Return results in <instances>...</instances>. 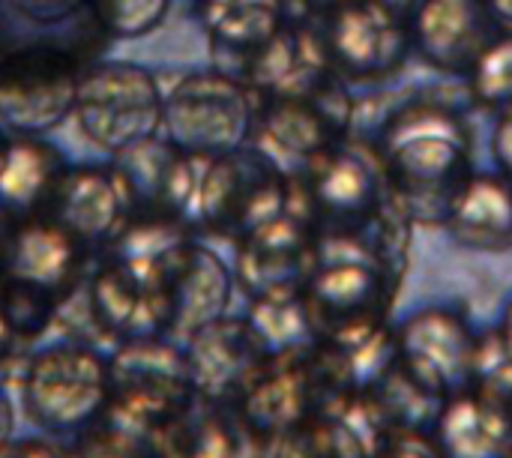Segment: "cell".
<instances>
[{
    "mask_svg": "<svg viewBox=\"0 0 512 458\" xmlns=\"http://www.w3.org/2000/svg\"><path fill=\"white\" fill-rule=\"evenodd\" d=\"M390 195L414 225H441L474 174V135L459 105L417 96L393 108L375 141Z\"/></svg>",
    "mask_w": 512,
    "mask_h": 458,
    "instance_id": "6da1fadb",
    "label": "cell"
},
{
    "mask_svg": "<svg viewBox=\"0 0 512 458\" xmlns=\"http://www.w3.org/2000/svg\"><path fill=\"white\" fill-rule=\"evenodd\" d=\"M288 177V198H300V210L291 213L306 219L318 240H351L393 204L378 147L354 135L330 144Z\"/></svg>",
    "mask_w": 512,
    "mask_h": 458,
    "instance_id": "7a4b0ae2",
    "label": "cell"
},
{
    "mask_svg": "<svg viewBox=\"0 0 512 458\" xmlns=\"http://www.w3.org/2000/svg\"><path fill=\"white\" fill-rule=\"evenodd\" d=\"M258 96L237 75L195 72L171 87L162 102V132L195 159H216L246 147L255 129Z\"/></svg>",
    "mask_w": 512,
    "mask_h": 458,
    "instance_id": "3957f363",
    "label": "cell"
},
{
    "mask_svg": "<svg viewBox=\"0 0 512 458\" xmlns=\"http://www.w3.org/2000/svg\"><path fill=\"white\" fill-rule=\"evenodd\" d=\"M396 288L399 282L381 264L348 249L321 246L303 303L312 330L324 333L336 348H351L387 330Z\"/></svg>",
    "mask_w": 512,
    "mask_h": 458,
    "instance_id": "277c9868",
    "label": "cell"
},
{
    "mask_svg": "<svg viewBox=\"0 0 512 458\" xmlns=\"http://www.w3.org/2000/svg\"><path fill=\"white\" fill-rule=\"evenodd\" d=\"M162 102L165 93L150 69L126 60H105L81 72L72 117L93 147L120 153L159 132Z\"/></svg>",
    "mask_w": 512,
    "mask_h": 458,
    "instance_id": "5b68a950",
    "label": "cell"
},
{
    "mask_svg": "<svg viewBox=\"0 0 512 458\" xmlns=\"http://www.w3.org/2000/svg\"><path fill=\"white\" fill-rule=\"evenodd\" d=\"M351 120L354 99L348 84L336 75H327L297 93L261 96L252 135L258 138L261 153L282 168L291 162L294 171H300L330 144L351 135Z\"/></svg>",
    "mask_w": 512,
    "mask_h": 458,
    "instance_id": "8992f818",
    "label": "cell"
},
{
    "mask_svg": "<svg viewBox=\"0 0 512 458\" xmlns=\"http://www.w3.org/2000/svg\"><path fill=\"white\" fill-rule=\"evenodd\" d=\"M75 54L57 42L0 51V126L9 135H42L72 117L81 78Z\"/></svg>",
    "mask_w": 512,
    "mask_h": 458,
    "instance_id": "52a82bcc",
    "label": "cell"
},
{
    "mask_svg": "<svg viewBox=\"0 0 512 458\" xmlns=\"http://www.w3.org/2000/svg\"><path fill=\"white\" fill-rule=\"evenodd\" d=\"M396 372L420 396L444 402L477 381L480 351L471 324L447 306H423L393 327Z\"/></svg>",
    "mask_w": 512,
    "mask_h": 458,
    "instance_id": "ba28073f",
    "label": "cell"
},
{
    "mask_svg": "<svg viewBox=\"0 0 512 458\" xmlns=\"http://www.w3.org/2000/svg\"><path fill=\"white\" fill-rule=\"evenodd\" d=\"M291 177L258 147L207 159L189 213L207 225H231L246 237L288 210Z\"/></svg>",
    "mask_w": 512,
    "mask_h": 458,
    "instance_id": "9c48e42d",
    "label": "cell"
},
{
    "mask_svg": "<svg viewBox=\"0 0 512 458\" xmlns=\"http://www.w3.org/2000/svg\"><path fill=\"white\" fill-rule=\"evenodd\" d=\"M330 72L345 84H375L396 75L411 54L408 18L381 0H342L318 15Z\"/></svg>",
    "mask_w": 512,
    "mask_h": 458,
    "instance_id": "30bf717a",
    "label": "cell"
},
{
    "mask_svg": "<svg viewBox=\"0 0 512 458\" xmlns=\"http://www.w3.org/2000/svg\"><path fill=\"white\" fill-rule=\"evenodd\" d=\"M408 30L411 51L450 75H468L486 45L501 33L483 0H423L408 18Z\"/></svg>",
    "mask_w": 512,
    "mask_h": 458,
    "instance_id": "8fae6325",
    "label": "cell"
},
{
    "mask_svg": "<svg viewBox=\"0 0 512 458\" xmlns=\"http://www.w3.org/2000/svg\"><path fill=\"white\" fill-rule=\"evenodd\" d=\"M204 162L207 159H195L177 150L171 141L153 135L114 153L111 177L123 207L144 201L165 210H189Z\"/></svg>",
    "mask_w": 512,
    "mask_h": 458,
    "instance_id": "7c38bea8",
    "label": "cell"
},
{
    "mask_svg": "<svg viewBox=\"0 0 512 458\" xmlns=\"http://www.w3.org/2000/svg\"><path fill=\"white\" fill-rule=\"evenodd\" d=\"M321 261V240L315 228L297 213L285 210L249 234L243 252V276L267 294H288L315 273Z\"/></svg>",
    "mask_w": 512,
    "mask_h": 458,
    "instance_id": "4fadbf2b",
    "label": "cell"
},
{
    "mask_svg": "<svg viewBox=\"0 0 512 458\" xmlns=\"http://www.w3.org/2000/svg\"><path fill=\"white\" fill-rule=\"evenodd\" d=\"M512 450V408L471 384L441 402L435 453L441 458H507Z\"/></svg>",
    "mask_w": 512,
    "mask_h": 458,
    "instance_id": "5bb4252c",
    "label": "cell"
},
{
    "mask_svg": "<svg viewBox=\"0 0 512 458\" xmlns=\"http://www.w3.org/2000/svg\"><path fill=\"white\" fill-rule=\"evenodd\" d=\"M441 225L471 252L512 249V177L498 168L474 171L456 192Z\"/></svg>",
    "mask_w": 512,
    "mask_h": 458,
    "instance_id": "9a60e30c",
    "label": "cell"
},
{
    "mask_svg": "<svg viewBox=\"0 0 512 458\" xmlns=\"http://www.w3.org/2000/svg\"><path fill=\"white\" fill-rule=\"evenodd\" d=\"M66 168L60 150L39 135L0 138V210L30 213L51 204Z\"/></svg>",
    "mask_w": 512,
    "mask_h": 458,
    "instance_id": "2e32d148",
    "label": "cell"
},
{
    "mask_svg": "<svg viewBox=\"0 0 512 458\" xmlns=\"http://www.w3.org/2000/svg\"><path fill=\"white\" fill-rule=\"evenodd\" d=\"M48 207H54V222L63 225L72 237L96 240L117 228L123 198L111 171L66 168Z\"/></svg>",
    "mask_w": 512,
    "mask_h": 458,
    "instance_id": "e0dca14e",
    "label": "cell"
},
{
    "mask_svg": "<svg viewBox=\"0 0 512 458\" xmlns=\"http://www.w3.org/2000/svg\"><path fill=\"white\" fill-rule=\"evenodd\" d=\"M285 3L288 0H201L213 48L219 54L240 57L246 66L288 24ZM243 66L234 75H240Z\"/></svg>",
    "mask_w": 512,
    "mask_h": 458,
    "instance_id": "ac0fdd59",
    "label": "cell"
},
{
    "mask_svg": "<svg viewBox=\"0 0 512 458\" xmlns=\"http://www.w3.org/2000/svg\"><path fill=\"white\" fill-rule=\"evenodd\" d=\"M36 405L54 420H81L99 402V366L81 354L51 357L33 384Z\"/></svg>",
    "mask_w": 512,
    "mask_h": 458,
    "instance_id": "d6986e66",
    "label": "cell"
},
{
    "mask_svg": "<svg viewBox=\"0 0 512 458\" xmlns=\"http://www.w3.org/2000/svg\"><path fill=\"white\" fill-rule=\"evenodd\" d=\"M72 267V234L57 222L27 225L12 246L9 273L33 288H54Z\"/></svg>",
    "mask_w": 512,
    "mask_h": 458,
    "instance_id": "ffe728a7",
    "label": "cell"
},
{
    "mask_svg": "<svg viewBox=\"0 0 512 458\" xmlns=\"http://www.w3.org/2000/svg\"><path fill=\"white\" fill-rule=\"evenodd\" d=\"M228 294H231V279L225 264L207 249L195 252L189 273L183 276L177 291V321L186 330L210 327L225 312Z\"/></svg>",
    "mask_w": 512,
    "mask_h": 458,
    "instance_id": "44dd1931",
    "label": "cell"
},
{
    "mask_svg": "<svg viewBox=\"0 0 512 458\" xmlns=\"http://www.w3.org/2000/svg\"><path fill=\"white\" fill-rule=\"evenodd\" d=\"M252 333L270 351H288L312 339L315 330H312L303 294L297 297V291H288V294L261 297L252 315Z\"/></svg>",
    "mask_w": 512,
    "mask_h": 458,
    "instance_id": "7402d4cb",
    "label": "cell"
},
{
    "mask_svg": "<svg viewBox=\"0 0 512 458\" xmlns=\"http://www.w3.org/2000/svg\"><path fill=\"white\" fill-rule=\"evenodd\" d=\"M171 9V0H87V15L111 39H138L153 33Z\"/></svg>",
    "mask_w": 512,
    "mask_h": 458,
    "instance_id": "603a6c76",
    "label": "cell"
},
{
    "mask_svg": "<svg viewBox=\"0 0 512 458\" xmlns=\"http://www.w3.org/2000/svg\"><path fill=\"white\" fill-rule=\"evenodd\" d=\"M468 96L486 108H504L512 102V33H498L477 63L468 69Z\"/></svg>",
    "mask_w": 512,
    "mask_h": 458,
    "instance_id": "cb8c5ba5",
    "label": "cell"
},
{
    "mask_svg": "<svg viewBox=\"0 0 512 458\" xmlns=\"http://www.w3.org/2000/svg\"><path fill=\"white\" fill-rule=\"evenodd\" d=\"M300 408H303V387L294 375L273 378L249 402L252 417L264 426H273V429L294 423L300 417Z\"/></svg>",
    "mask_w": 512,
    "mask_h": 458,
    "instance_id": "d4e9b609",
    "label": "cell"
},
{
    "mask_svg": "<svg viewBox=\"0 0 512 458\" xmlns=\"http://www.w3.org/2000/svg\"><path fill=\"white\" fill-rule=\"evenodd\" d=\"M3 6L15 9L30 24H60L87 12V0H3Z\"/></svg>",
    "mask_w": 512,
    "mask_h": 458,
    "instance_id": "484cf974",
    "label": "cell"
},
{
    "mask_svg": "<svg viewBox=\"0 0 512 458\" xmlns=\"http://www.w3.org/2000/svg\"><path fill=\"white\" fill-rule=\"evenodd\" d=\"M492 156L498 171L512 177V102L498 108L495 126H492Z\"/></svg>",
    "mask_w": 512,
    "mask_h": 458,
    "instance_id": "4316f807",
    "label": "cell"
},
{
    "mask_svg": "<svg viewBox=\"0 0 512 458\" xmlns=\"http://www.w3.org/2000/svg\"><path fill=\"white\" fill-rule=\"evenodd\" d=\"M483 6L501 33H512V0H483Z\"/></svg>",
    "mask_w": 512,
    "mask_h": 458,
    "instance_id": "83f0119b",
    "label": "cell"
},
{
    "mask_svg": "<svg viewBox=\"0 0 512 458\" xmlns=\"http://www.w3.org/2000/svg\"><path fill=\"white\" fill-rule=\"evenodd\" d=\"M498 345H501V351L512 357V300L507 303V309H504V315H501V327H498Z\"/></svg>",
    "mask_w": 512,
    "mask_h": 458,
    "instance_id": "f1b7e54d",
    "label": "cell"
},
{
    "mask_svg": "<svg viewBox=\"0 0 512 458\" xmlns=\"http://www.w3.org/2000/svg\"><path fill=\"white\" fill-rule=\"evenodd\" d=\"M381 3H387L390 9H396V12H402L405 18H411V12H414L423 0H381Z\"/></svg>",
    "mask_w": 512,
    "mask_h": 458,
    "instance_id": "f546056e",
    "label": "cell"
},
{
    "mask_svg": "<svg viewBox=\"0 0 512 458\" xmlns=\"http://www.w3.org/2000/svg\"><path fill=\"white\" fill-rule=\"evenodd\" d=\"M309 12H315V15H324V12H330L333 6H339L342 0H300Z\"/></svg>",
    "mask_w": 512,
    "mask_h": 458,
    "instance_id": "4dcf8cb0",
    "label": "cell"
},
{
    "mask_svg": "<svg viewBox=\"0 0 512 458\" xmlns=\"http://www.w3.org/2000/svg\"><path fill=\"white\" fill-rule=\"evenodd\" d=\"M273 450H279V453H282V458H303L300 453H297V447H294V444H288V441H279Z\"/></svg>",
    "mask_w": 512,
    "mask_h": 458,
    "instance_id": "1f68e13d",
    "label": "cell"
},
{
    "mask_svg": "<svg viewBox=\"0 0 512 458\" xmlns=\"http://www.w3.org/2000/svg\"><path fill=\"white\" fill-rule=\"evenodd\" d=\"M3 48H6V45H0V51H3Z\"/></svg>",
    "mask_w": 512,
    "mask_h": 458,
    "instance_id": "d6a6232c",
    "label": "cell"
},
{
    "mask_svg": "<svg viewBox=\"0 0 512 458\" xmlns=\"http://www.w3.org/2000/svg\"><path fill=\"white\" fill-rule=\"evenodd\" d=\"M507 458H512V450H510V456H507Z\"/></svg>",
    "mask_w": 512,
    "mask_h": 458,
    "instance_id": "836d02e7",
    "label": "cell"
},
{
    "mask_svg": "<svg viewBox=\"0 0 512 458\" xmlns=\"http://www.w3.org/2000/svg\"><path fill=\"white\" fill-rule=\"evenodd\" d=\"M0 6H3V0H0Z\"/></svg>",
    "mask_w": 512,
    "mask_h": 458,
    "instance_id": "e575fe53",
    "label": "cell"
}]
</instances>
